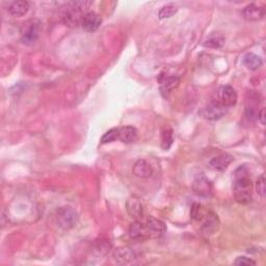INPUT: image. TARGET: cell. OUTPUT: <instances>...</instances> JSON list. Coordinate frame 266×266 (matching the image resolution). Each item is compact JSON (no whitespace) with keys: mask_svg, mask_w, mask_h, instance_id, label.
Listing matches in <instances>:
<instances>
[{"mask_svg":"<svg viewBox=\"0 0 266 266\" xmlns=\"http://www.w3.org/2000/svg\"><path fill=\"white\" fill-rule=\"evenodd\" d=\"M119 131H120V128H112L108 130L105 135L102 137L101 144H108V143H112L116 140H119Z\"/></svg>","mask_w":266,"mask_h":266,"instance_id":"603a6c76","label":"cell"},{"mask_svg":"<svg viewBox=\"0 0 266 266\" xmlns=\"http://www.w3.org/2000/svg\"><path fill=\"white\" fill-rule=\"evenodd\" d=\"M129 236L131 239L139 240V241H144L148 238H150L147 225L142 223L141 220H136L135 223H132L130 225Z\"/></svg>","mask_w":266,"mask_h":266,"instance_id":"ba28073f","label":"cell"},{"mask_svg":"<svg viewBox=\"0 0 266 266\" xmlns=\"http://www.w3.org/2000/svg\"><path fill=\"white\" fill-rule=\"evenodd\" d=\"M178 9L176 8L174 5H167L165 7H162L159 11V18L160 19H168L173 17L174 15L177 13Z\"/></svg>","mask_w":266,"mask_h":266,"instance_id":"7402d4cb","label":"cell"},{"mask_svg":"<svg viewBox=\"0 0 266 266\" xmlns=\"http://www.w3.org/2000/svg\"><path fill=\"white\" fill-rule=\"evenodd\" d=\"M119 140L124 144H132L138 140V130L132 126L120 128Z\"/></svg>","mask_w":266,"mask_h":266,"instance_id":"e0dca14e","label":"cell"},{"mask_svg":"<svg viewBox=\"0 0 266 266\" xmlns=\"http://www.w3.org/2000/svg\"><path fill=\"white\" fill-rule=\"evenodd\" d=\"M159 83H160V91L161 94L165 97H168L169 94L179 85L180 78L177 76H166L161 74L159 76Z\"/></svg>","mask_w":266,"mask_h":266,"instance_id":"5bb4252c","label":"cell"},{"mask_svg":"<svg viewBox=\"0 0 266 266\" xmlns=\"http://www.w3.org/2000/svg\"><path fill=\"white\" fill-rule=\"evenodd\" d=\"M241 15L243 19H245L246 21L249 22L260 21L265 16V9L258 7L256 5H248L242 10Z\"/></svg>","mask_w":266,"mask_h":266,"instance_id":"30bf717a","label":"cell"},{"mask_svg":"<svg viewBox=\"0 0 266 266\" xmlns=\"http://www.w3.org/2000/svg\"><path fill=\"white\" fill-rule=\"evenodd\" d=\"M227 111H228V108L218 104V103L214 101H211L208 105L203 108L201 113L207 120L216 121V120L221 119V117L227 113Z\"/></svg>","mask_w":266,"mask_h":266,"instance_id":"8992f818","label":"cell"},{"mask_svg":"<svg viewBox=\"0 0 266 266\" xmlns=\"http://www.w3.org/2000/svg\"><path fill=\"white\" fill-rule=\"evenodd\" d=\"M232 161H233V157L230 154L221 153L210 160L209 166L211 167V169L215 171L223 172L230 166Z\"/></svg>","mask_w":266,"mask_h":266,"instance_id":"9a60e30c","label":"cell"},{"mask_svg":"<svg viewBox=\"0 0 266 266\" xmlns=\"http://www.w3.org/2000/svg\"><path fill=\"white\" fill-rule=\"evenodd\" d=\"M174 142L173 130L170 127L165 128L161 133V146L165 150H169Z\"/></svg>","mask_w":266,"mask_h":266,"instance_id":"44dd1931","label":"cell"},{"mask_svg":"<svg viewBox=\"0 0 266 266\" xmlns=\"http://www.w3.org/2000/svg\"><path fill=\"white\" fill-rule=\"evenodd\" d=\"M29 4L27 2H15L9 7V12L14 17H22L28 12Z\"/></svg>","mask_w":266,"mask_h":266,"instance_id":"d6986e66","label":"cell"},{"mask_svg":"<svg viewBox=\"0 0 266 266\" xmlns=\"http://www.w3.org/2000/svg\"><path fill=\"white\" fill-rule=\"evenodd\" d=\"M102 23V19L98 14L95 12H87L82 20L81 26L87 33H94L100 27Z\"/></svg>","mask_w":266,"mask_h":266,"instance_id":"7c38bea8","label":"cell"},{"mask_svg":"<svg viewBox=\"0 0 266 266\" xmlns=\"http://www.w3.org/2000/svg\"><path fill=\"white\" fill-rule=\"evenodd\" d=\"M243 64L248 70L257 71L258 69H260L262 67L263 62H262V58L260 56H258L257 54L247 53L243 57Z\"/></svg>","mask_w":266,"mask_h":266,"instance_id":"ac0fdd59","label":"cell"},{"mask_svg":"<svg viewBox=\"0 0 266 266\" xmlns=\"http://www.w3.org/2000/svg\"><path fill=\"white\" fill-rule=\"evenodd\" d=\"M147 228L148 232H149L150 238H157L160 237V236L164 235L167 232V226L164 223V221L150 216L147 219Z\"/></svg>","mask_w":266,"mask_h":266,"instance_id":"9c48e42d","label":"cell"},{"mask_svg":"<svg viewBox=\"0 0 266 266\" xmlns=\"http://www.w3.org/2000/svg\"><path fill=\"white\" fill-rule=\"evenodd\" d=\"M91 2H72L67 5V10L63 15V21L69 27L81 25L87 9L92 6Z\"/></svg>","mask_w":266,"mask_h":266,"instance_id":"7a4b0ae2","label":"cell"},{"mask_svg":"<svg viewBox=\"0 0 266 266\" xmlns=\"http://www.w3.org/2000/svg\"><path fill=\"white\" fill-rule=\"evenodd\" d=\"M133 174L139 177V178L147 179L150 178L153 175V169L146 160L140 159L136 162L135 167H133Z\"/></svg>","mask_w":266,"mask_h":266,"instance_id":"2e32d148","label":"cell"},{"mask_svg":"<svg viewBox=\"0 0 266 266\" xmlns=\"http://www.w3.org/2000/svg\"><path fill=\"white\" fill-rule=\"evenodd\" d=\"M127 211L135 220H141L144 217V206L141 200L137 197H130L126 203Z\"/></svg>","mask_w":266,"mask_h":266,"instance_id":"8fae6325","label":"cell"},{"mask_svg":"<svg viewBox=\"0 0 266 266\" xmlns=\"http://www.w3.org/2000/svg\"><path fill=\"white\" fill-rule=\"evenodd\" d=\"M203 220L202 232L206 235H211L219 228V219L214 212H208L201 219Z\"/></svg>","mask_w":266,"mask_h":266,"instance_id":"4fadbf2b","label":"cell"},{"mask_svg":"<svg viewBox=\"0 0 266 266\" xmlns=\"http://www.w3.org/2000/svg\"><path fill=\"white\" fill-rule=\"evenodd\" d=\"M190 215L195 220H201L204 217V215H205L202 206L200 204H198V203L194 204L193 207H191Z\"/></svg>","mask_w":266,"mask_h":266,"instance_id":"cb8c5ba5","label":"cell"},{"mask_svg":"<svg viewBox=\"0 0 266 266\" xmlns=\"http://www.w3.org/2000/svg\"><path fill=\"white\" fill-rule=\"evenodd\" d=\"M40 36V26L36 21H29L24 24L21 32V40L26 45H32Z\"/></svg>","mask_w":266,"mask_h":266,"instance_id":"5b68a950","label":"cell"},{"mask_svg":"<svg viewBox=\"0 0 266 266\" xmlns=\"http://www.w3.org/2000/svg\"><path fill=\"white\" fill-rule=\"evenodd\" d=\"M256 189H257V193L260 197H262V198L265 197L266 187H265V176H264V174H262L258 178L257 183H256Z\"/></svg>","mask_w":266,"mask_h":266,"instance_id":"d4e9b609","label":"cell"},{"mask_svg":"<svg viewBox=\"0 0 266 266\" xmlns=\"http://www.w3.org/2000/svg\"><path fill=\"white\" fill-rule=\"evenodd\" d=\"M224 43H225V38L223 35L212 34L208 39L205 41L204 46L208 47V48L217 49V48H220L221 46H223Z\"/></svg>","mask_w":266,"mask_h":266,"instance_id":"ffe728a7","label":"cell"},{"mask_svg":"<svg viewBox=\"0 0 266 266\" xmlns=\"http://www.w3.org/2000/svg\"><path fill=\"white\" fill-rule=\"evenodd\" d=\"M57 224L62 229L69 230L76 225L78 214L72 207H62L56 213Z\"/></svg>","mask_w":266,"mask_h":266,"instance_id":"277c9868","label":"cell"},{"mask_svg":"<svg viewBox=\"0 0 266 266\" xmlns=\"http://www.w3.org/2000/svg\"><path fill=\"white\" fill-rule=\"evenodd\" d=\"M193 188L198 196L205 197V198L210 197L212 195V191H213L212 183L203 175L198 176L197 178L194 180Z\"/></svg>","mask_w":266,"mask_h":266,"instance_id":"52a82bcc","label":"cell"},{"mask_svg":"<svg viewBox=\"0 0 266 266\" xmlns=\"http://www.w3.org/2000/svg\"><path fill=\"white\" fill-rule=\"evenodd\" d=\"M235 265L238 266H248V265H256V262L252 259H248L246 257H238L234 262Z\"/></svg>","mask_w":266,"mask_h":266,"instance_id":"484cf974","label":"cell"},{"mask_svg":"<svg viewBox=\"0 0 266 266\" xmlns=\"http://www.w3.org/2000/svg\"><path fill=\"white\" fill-rule=\"evenodd\" d=\"M212 101L223 105L226 108L234 106L237 103V93L230 85L220 86L215 92V97Z\"/></svg>","mask_w":266,"mask_h":266,"instance_id":"3957f363","label":"cell"},{"mask_svg":"<svg viewBox=\"0 0 266 266\" xmlns=\"http://www.w3.org/2000/svg\"><path fill=\"white\" fill-rule=\"evenodd\" d=\"M234 197L236 202L246 205L253 200V183L245 167H239L235 171Z\"/></svg>","mask_w":266,"mask_h":266,"instance_id":"6da1fadb","label":"cell"},{"mask_svg":"<svg viewBox=\"0 0 266 266\" xmlns=\"http://www.w3.org/2000/svg\"><path fill=\"white\" fill-rule=\"evenodd\" d=\"M257 116H258V120L261 122V124L265 125V109L264 108H262L260 112H258Z\"/></svg>","mask_w":266,"mask_h":266,"instance_id":"4316f807","label":"cell"}]
</instances>
